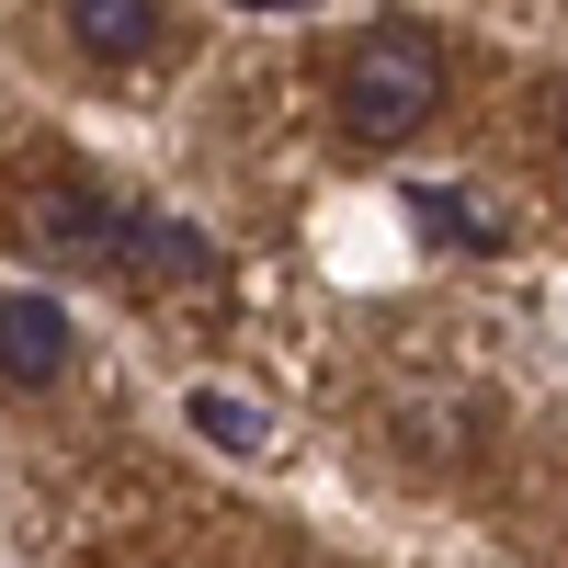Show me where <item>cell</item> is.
I'll return each instance as SVG.
<instances>
[{"mask_svg":"<svg viewBox=\"0 0 568 568\" xmlns=\"http://www.w3.org/2000/svg\"><path fill=\"white\" fill-rule=\"evenodd\" d=\"M69 45L91 69H136V58L171 45V12H160V0H69Z\"/></svg>","mask_w":568,"mask_h":568,"instance_id":"5","label":"cell"},{"mask_svg":"<svg viewBox=\"0 0 568 568\" xmlns=\"http://www.w3.org/2000/svg\"><path fill=\"white\" fill-rule=\"evenodd\" d=\"M205 273H216L205 227H182V216L149 205V194L125 205V251H114V284H125V296H182V284H205Z\"/></svg>","mask_w":568,"mask_h":568,"instance_id":"3","label":"cell"},{"mask_svg":"<svg viewBox=\"0 0 568 568\" xmlns=\"http://www.w3.org/2000/svg\"><path fill=\"white\" fill-rule=\"evenodd\" d=\"M409 227H420V240H433V251H511V227L478 205V182H409Z\"/></svg>","mask_w":568,"mask_h":568,"instance_id":"6","label":"cell"},{"mask_svg":"<svg viewBox=\"0 0 568 568\" xmlns=\"http://www.w3.org/2000/svg\"><path fill=\"white\" fill-rule=\"evenodd\" d=\"M194 420H205V444H227V455H273V420L227 409V398H194Z\"/></svg>","mask_w":568,"mask_h":568,"instance_id":"7","label":"cell"},{"mask_svg":"<svg viewBox=\"0 0 568 568\" xmlns=\"http://www.w3.org/2000/svg\"><path fill=\"white\" fill-rule=\"evenodd\" d=\"M125 182H91V171H34L23 182V205H12V227H23V251L45 262V273H103L114 284V251H125Z\"/></svg>","mask_w":568,"mask_h":568,"instance_id":"2","label":"cell"},{"mask_svg":"<svg viewBox=\"0 0 568 568\" xmlns=\"http://www.w3.org/2000/svg\"><path fill=\"white\" fill-rule=\"evenodd\" d=\"M69 364H80V329H69V307H58V296H34V284H12V296H0V387L45 398Z\"/></svg>","mask_w":568,"mask_h":568,"instance_id":"4","label":"cell"},{"mask_svg":"<svg viewBox=\"0 0 568 568\" xmlns=\"http://www.w3.org/2000/svg\"><path fill=\"white\" fill-rule=\"evenodd\" d=\"M307 568H329V557H307Z\"/></svg>","mask_w":568,"mask_h":568,"instance_id":"8","label":"cell"},{"mask_svg":"<svg viewBox=\"0 0 568 568\" xmlns=\"http://www.w3.org/2000/svg\"><path fill=\"white\" fill-rule=\"evenodd\" d=\"M444 114V34L433 23H364L342 58V136L353 149H409Z\"/></svg>","mask_w":568,"mask_h":568,"instance_id":"1","label":"cell"}]
</instances>
